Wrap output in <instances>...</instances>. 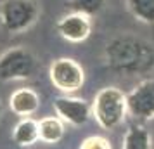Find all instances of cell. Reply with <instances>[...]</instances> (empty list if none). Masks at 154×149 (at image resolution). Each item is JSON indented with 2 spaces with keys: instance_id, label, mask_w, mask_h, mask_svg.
Listing matches in <instances>:
<instances>
[{
  "instance_id": "6",
  "label": "cell",
  "mask_w": 154,
  "mask_h": 149,
  "mask_svg": "<svg viewBox=\"0 0 154 149\" xmlns=\"http://www.w3.org/2000/svg\"><path fill=\"white\" fill-rule=\"evenodd\" d=\"M128 114L140 121L154 120V78L139 82L126 94Z\"/></svg>"
},
{
  "instance_id": "2",
  "label": "cell",
  "mask_w": 154,
  "mask_h": 149,
  "mask_svg": "<svg viewBox=\"0 0 154 149\" xmlns=\"http://www.w3.org/2000/svg\"><path fill=\"white\" fill-rule=\"evenodd\" d=\"M128 114L126 94L118 87L100 88L92 101V116L104 130H114L125 121Z\"/></svg>"
},
{
  "instance_id": "15",
  "label": "cell",
  "mask_w": 154,
  "mask_h": 149,
  "mask_svg": "<svg viewBox=\"0 0 154 149\" xmlns=\"http://www.w3.org/2000/svg\"><path fill=\"white\" fill-rule=\"evenodd\" d=\"M80 149H112V147H111V142L106 137H102V135H90L80 144Z\"/></svg>"
},
{
  "instance_id": "3",
  "label": "cell",
  "mask_w": 154,
  "mask_h": 149,
  "mask_svg": "<svg viewBox=\"0 0 154 149\" xmlns=\"http://www.w3.org/2000/svg\"><path fill=\"white\" fill-rule=\"evenodd\" d=\"M42 16L36 0H2L0 2V28L9 35L26 33Z\"/></svg>"
},
{
  "instance_id": "12",
  "label": "cell",
  "mask_w": 154,
  "mask_h": 149,
  "mask_svg": "<svg viewBox=\"0 0 154 149\" xmlns=\"http://www.w3.org/2000/svg\"><path fill=\"white\" fill-rule=\"evenodd\" d=\"M121 149H152V135L142 123H132L123 135Z\"/></svg>"
},
{
  "instance_id": "14",
  "label": "cell",
  "mask_w": 154,
  "mask_h": 149,
  "mask_svg": "<svg viewBox=\"0 0 154 149\" xmlns=\"http://www.w3.org/2000/svg\"><path fill=\"white\" fill-rule=\"evenodd\" d=\"M107 0H68V7L73 12H82V14L94 17L104 11Z\"/></svg>"
},
{
  "instance_id": "1",
  "label": "cell",
  "mask_w": 154,
  "mask_h": 149,
  "mask_svg": "<svg viewBox=\"0 0 154 149\" xmlns=\"http://www.w3.org/2000/svg\"><path fill=\"white\" fill-rule=\"evenodd\" d=\"M104 59L109 70L118 75H146L154 70V45L132 35H121L107 42Z\"/></svg>"
},
{
  "instance_id": "7",
  "label": "cell",
  "mask_w": 154,
  "mask_h": 149,
  "mask_svg": "<svg viewBox=\"0 0 154 149\" xmlns=\"http://www.w3.org/2000/svg\"><path fill=\"white\" fill-rule=\"evenodd\" d=\"M52 107L56 111V116H59L64 123L73 127L85 125L92 116V104L75 95H66V94L57 95L52 101Z\"/></svg>"
},
{
  "instance_id": "9",
  "label": "cell",
  "mask_w": 154,
  "mask_h": 149,
  "mask_svg": "<svg viewBox=\"0 0 154 149\" xmlns=\"http://www.w3.org/2000/svg\"><path fill=\"white\" fill-rule=\"evenodd\" d=\"M9 109L19 118L33 116L40 109V95L31 87L16 88L14 92L9 95Z\"/></svg>"
},
{
  "instance_id": "13",
  "label": "cell",
  "mask_w": 154,
  "mask_h": 149,
  "mask_svg": "<svg viewBox=\"0 0 154 149\" xmlns=\"http://www.w3.org/2000/svg\"><path fill=\"white\" fill-rule=\"evenodd\" d=\"M128 12L144 24H154V0H126Z\"/></svg>"
},
{
  "instance_id": "4",
  "label": "cell",
  "mask_w": 154,
  "mask_h": 149,
  "mask_svg": "<svg viewBox=\"0 0 154 149\" xmlns=\"http://www.w3.org/2000/svg\"><path fill=\"white\" fill-rule=\"evenodd\" d=\"M36 68L35 54L26 47H11L0 54V82L28 80Z\"/></svg>"
},
{
  "instance_id": "5",
  "label": "cell",
  "mask_w": 154,
  "mask_h": 149,
  "mask_svg": "<svg viewBox=\"0 0 154 149\" xmlns=\"http://www.w3.org/2000/svg\"><path fill=\"white\" fill-rule=\"evenodd\" d=\"M49 78L61 94L71 95L85 85V70L71 57H59L50 63Z\"/></svg>"
},
{
  "instance_id": "11",
  "label": "cell",
  "mask_w": 154,
  "mask_h": 149,
  "mask_svg": "<svg viewBox=\"0 0 154 149\" xmlns=\"http://www.w3.org/2000/svg\"><path fill=\"white\" fill-rule=\"evenodd\" d=\"M38 134L43 144H57L66 135V123L59 116H43L38 120Z\"/></svg>"
},
{
  "instance_id": "8",
  "label": "cell",
  "mask_w": 154,
  "mask_h": 149,
  "mask_svg": "<svg viewBox=\"0 0 154 149\" xmlns=\"http://www.w3.org/2000/svg\"><path fill=\"white\" fill-rule=\"evenodd\" d=\"M57 33L69 43H82L88 40L92 35V17L82 14V12H73L61 16L56 24Z\"/></svg>"
},
{
  "instance_id": "16",
  "label": "cell",
  "mask_w": 154,
  "mask_h": 149,
  "mask_svg": "<svg viewBox=\"0 0 154 149\" xmlns=\"http://www.w3.org/2000/svg\"><path fill=\"white\" fill-rule=\"evenodd\" d=\"M2 116H4V104H2V101H0V121H2Z\"/></svg>"
},
{
  "instance_id": "10",
  "label": "cell",
  "mask_w": 154,
  "mask_h": 149,
  "mask_svg": "<svg viewBox=\"0 0 154 149\" xmlns=\"http://www.w3.org/2000/svg\"><path fill=\"white\" fill-rule=\"evenodd\" d=\"M12 141L19 146V147H29L40 141V134H38V121L33 120L31 116L26 118H19V121L12 128Z\"/></svg>"
}]
</instances>
